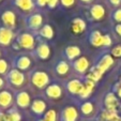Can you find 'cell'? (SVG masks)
<instances>
[{
  "instance_id": "6da1fadb",
  "label": "cell",
  "mask_w": 121,
  "mask_h": 121,
  "mask_svg": "<svg viewBox=\"0 0 121 121\" xmlns=\"http://www.w3.org/2000/svg\"><path fill=\"white\" fill-rule=\"evenodd\" d=\"M31 82L37 88H44V87H46L48 85V82H49V77H48V75L45 72L37 71L32 74Z\"/></svg>"
},
{
  "instance_id": "7a4b0ae2",
  "label": "cell",
  "mask_w": 121,
  "mask_h": 121,
  "mask_svg": "<svg viewBox=\"0 0 121 121\" xmlns=\"http://www.w3.org/2000/svg\"><path fill=\"white\" fill-rule=\"evenodd\" d=\"M8 80L10 82V84L15 87H22L25 82V76L19 70L13 69L8 74Z\"/></svg>"
},
{
  "instance_id": "3957f363",
  "label": "cell",
  "mask_w": 121,
  "mask_h": 121,
  "mask_svg": "<svg viewBox=\"0 0 121 121\" xmlns=\"http://www.w3.org/2000/svg\"><path fill=\"white\" fill-rule=\"evenodd\" d=\"M17 43L21 47L26 49H32L34 47V38L29 33H23L17 38Z\"/></svg>"
},
{
  "instance_id": "277c9868",
  "label": "cell",
  "mask_w": 121,
  "mask_h": 121,
  "mask_svg": "<svg viewBox=\"0 0 121 121\" xmlns=\"http://www.w3.org/2000/svg\"><path fill=\"white\" fill-rule=\"evenodd\" d=\"M13 31L12 29L7 27H0V45L8 46L11 44L13 40Z\"/></svg>"
},
{
  "instance_id": "5b68a950",
  "label": "cell",
  "mask_w": 121,
  "mask_h": 121,
  "mask_svg": "<svg viewBox=\"0 0 121 121\" xmlns=\"http://www.w3.org/2000/svg\"><path fill=\"white\" fill-rule=\"evenodd\" d=\"M1 21H2L3 25L7 28H13L15 26L16 23V16L15 13L13 11H10V10H7L4 11L2 14H1Z\"/></svg>"
},
{
  "instance_id": "8992f818",
  "label": "cell",
  "mask_w": 121,
  "mask_h": 121,
  "mask_svg": "<svg viewBox=\"0 0 121 121\" xmlns=\"http://www.w3.org/2000/svg\"><path fill=\"white\" fill-rule=\"evenodd\" d=\"M112 64H114V59H112V57L110 55H105V56H103V58L101 59V61L98 63L96 68L100 70L101 73L104 74L108 70V68L112 66Z\"/></svg>"
},
{
  "instance_id": "52a82bcc",
  "label": "cell",
  "mask_w": 121,
  "mask_h": 121,
  "mask_svg": "<svg viewBox=\"0 0 121 121\" xmlns=\"http://www.w3.org/2000/svg\"><path fill=\"white\" fill-rule=\"evenodd\" d=\"M90 14H91L92 18L95 19V21H101V19L104 17L105 15V9L102 4H93L90 9Z\"/></svg>"
},
{
  "instance_id": "ba28073f",
  "label": "cell",
  "mask_w": 121,
  "mask_h": 121,
  "mask_svg": "<svg viewBox=\"0 0 121 121\" xmlns=\"http://www.w3.org/2000/svg\"><path fill=\"white\" fill-rule=\"evenodd\" d=\"M77 110L73 106L64 108L62 112V121H76L77 119Z\"/></svg>"
},
{
  "instance_id": "9c48e42d",
  "label": "cell",
  "mask_w": 121,
  "mask_h": 121,
  "mask_svg": "<svg viewBox=\"0 0 121 121\" xmlns=\"http://www.w3.org/2000/svg\"><path fill=\"white\" fill-rule=\"evenodd\" d=\"M74 68L79 73H85L89 68V61L86 57H80L74 62Z\"/></svg>"
},
{
  "instance_id": "30bf717a",
  "label": "cell",
  "mask_w": 121,
  "mask_h": 121,
  "mask_svg": "<svg viewBox=\"0 0 121 121\" xmlns=\"http://www.w3.org/2000/svg\"><path fill=\"white\" fill-rule=\"evenodd\" d=\"M105 106L107 109L117 110V108L119 106V103H118V99L116 98V95L114 93H108L105 96Z\"/></svg>"
},
{
  "instance_id": "8fae6325",
  "label": "cell",
  "mask_w": 121,
  "mask_h": 121,
  "mask_svg": "<svg viewBox=\"0 0 121 121\" xmlns=\"http://www.w3.org/2000/svg\"><path fill=\"white\" fill-rule=\"evenodd\" d=\"M12 101H13V96L11 92L5 91V90L0 92V107L8 108L12 104Z\"/></svg>"
},
{
  "instance_id": "7c38bea8",
  "label": "cell",
  "mask_w": 121,
  "mask_h": 121,
  "mask_svg": "<svg viewBox=\"0 0 121 121\" xmlns=\"http://www.w3.org/2000/svg\"><path fill=\"white\" fill-rule=\"evenodd\" d=\"M46 94H47V96H49L50 99H58L61 96L62 90L58 85L54 84V85H50V86L47 87V89H46Z\"/></svg>"
},
{
  "instance_id": "4fadbf2b",
  "label": "cell",
  "mask_w": 121,
  "mask_h": 121,
  "mask_svg": "<svg viewBox=\"0 0 121 121\" xmlns=\"http://www.w3.org/2000/svg\"><path fill=\"white\" fill-rule=\"evenodd\" d=\"M82 87H84V85L77 79H73L71 82H69L68 84V90L72 94H79Z\"/></svg>"
},
{
  "instance_id": "5bb4252c",
  "label": "cell",
  "mask_w": 121,
  "mask_h": 121,
  "mask_svg": "<svg viewBox=\"0 0 121 121\" xmlns=\"http://www.w3.org/2000/svg\"><path fill=\"white\" fill-rule=\"evenodd\" d=\"M14 4L23 11H31L34 7L33 0H14Z\"/></svg>"
},
{
  "instance_id": "9a60e30c",
  "label": "cell",
  "mask_w": 121,
  "mask_h": 121,
  "mask_svg": "<svg viewBox=\"0 0 121 121\" xmlns=\"http://www.w3.org/2000/svg\"><path fill=\"white\" fill-rule=\"evenodd\" d=\"M93 89H94V82L87 79V80H86V82L84 84V87H82V91H80L79 96L82 99L88 98V96L91 94V92L93 91Z\"/></svg>"
},
{
  "instance_id": "2e32d148",
  "label": "cell",
  "mask_w": 121,
  "mask_h": 121,
  "mask_svg": "<svg viewBox=\"0 0 121 121\" xmlns=\"http://www.w3.org/2000/svg\"><path fill=\"white\" fill-rule=\"evenodd\" d=\"M16 103L19 107H27L28 105L30 104V96L27 92L23 91V92H19L16 96Z\"/></svg>"
},
{
  "instance_id": "e0dca14e",
  "label": "cell",
  "mask_w": 121,
  "mask_h": 121,
  "mask_svg": "<svg viewBox=\"0 0 121 121\" xmlns=\"http://www.w3.org/2000/svg\"><path fill=\"white\" fill-rule=\"evenodd\" d=\"M86 29V24L82 18H75L72 23V31L75 34H80Z\"/></svg>"
},
{
  "instance_id": "ac0fdd59",
  "label": "cell",
  "mask_w": 121,
  "mask_h": 121,
  "mask_svg": "<svg viewBox=\"0 0 121 121\" xmlns=\"http://www.w3.org/2000/svg\"><path fill=\"white\" fill-rule=\"evenodd\" d=\"M31 109H32V112H33L34 114H37V115L43 114V112H45V109H46L45 102L42 101V100H35L33 103H32Z\"/></svg>"
},
{
  "instance_id": "d6986e66",
  "label": "cell",
  "mask_w": 121,
  "mask_h": 121,
  "mask_svg": "<svg viewBox=\"0 0 121 121\" xmlns=\"http://www.w3.org/2000/svg\"><path fill=\"white\" fill-rule=\"evenodd\" d=\"M31 64V60L26 56H22V57L17 58L15 61V65L18 70H27Z\"/></svg>"
},
{
  "instance_id": "ffe728a7",
  "label": "cell",
  "mask_w": 121,
  "mask_h": 121,
  "mask_svg": "<svg viewBox=\"0 0 121 121\" xmlns=\"http://www.w3.org/2000/svg\"><path fill=\"white\" fill-rule=\"evenodd\" d=\"M0 117L2 118L3 121H21L22 119L19 112L15 110H10L7 114H0Z\"/></svg>"
},
{
  "instance_id": "44dd1931",
  "label": "cell",
  "mask_w": 121,
  "mask_h": 121,
  "mask_svg": "<svg viewBox=\"0 0 121 121\" xmlns=\"http://www.w3.org/2000/svg\"><path fill=\"white\" fill-rule=\"evenodd\" d=\"M37 54L41 59H43V60L47 59V58L50 56L49 46H48L47 44H41V45L37 48Z\"/></svg>"
},
{
  "instance_id": "7402d4cb",
  "label": "cell",
  "mask_w": 121,
  "mask_h": 121,
  "mask_svg": "<svg viewBox=\"0 0 121 121\" xmlns=\"http://www.w3.org/2000/svg\"><path fill=\"white\" fill-rule=\"evenodd\" d=\"M42 22H43V18H42L41 14H33L32 16H30L29 21H28V24H29V26L31 28L38 29V28L42 25Z\"/></svg>"
},
{
  "instance_id": "603a6c76",
  "label": "cell",
  "mask_w": 121,
  "mask_h": 121,
  "mask_svg": "<svg viewBox=\"0 0 121 121\" xmlns=\"http://www.w3.org/2000/svg\"><path fill=\"white\" fill-rule=\"evenodd\" d=\"M80 54V49L77 46H69L65 48V55L68 57V59L73 60L75 59L77 56H79Z\"/></svg>"
},
{
  "instance_id": "cb8c5ba5",
  "label": "cell",
  "mask_w": 121,
  "mask_h": 121,
  "mask_svg": "<svg viewBox=\"0 0 121 121\" xmlns=\"http://www.w3.org/2000/svg\"><path fill=\"white\" fill-rule=\"evenodd\" d=\"M102 41H103V35L101 34L100 31H93L90 35V42L93 46L99 47L102 46Z\"/></svg>"
},
{
  "instance_id": "d4e9b609",
  "label": "cell",
  "mask_w": 121,
  "mask_h": 121,
  "mask_svg": "<svg viewBox=\"0 0 121 121\" xmlns=\"http://www.w3.org/2000/svg\"><path fill=\"white\" fill-rule=\"evenodd\" d=\"M102 75H103V73H101L100 70L95 66V68H92L89 71V73H88V75H87V78L89 80H92V82H98V80L102 77Z\"/></svg>"
},
{
  "instance_id": "484cf974",
  "label": "cell",
  "mask_w": 121,
  "mask_h": 121,
  "mask_svg": "<svg viewBox=\"0 0 121 121\" xmlns=\"http://www.w3.org/2000/svg\"><path fill=\"white\" fill-rule=\"evenodd\" d=\"M116 116H117V110L106 109L104 112H102L100 119H101V121H112V119Z\"/></svg>"
},
{
  "instance_id": "4316f807",
  "label": "cell",
  "mask_w": 121,
  "mask_h": 121,
  "mask_svg": "<svg viewBox=\"0 0 121 121\" xmlns=\"http://www.w3.org/2000/svg\"><path fill=\"white\" fill-rule=\"evenodd\" d=\"M40 34L45 39H52L54 37V30L52 28V26L45 25L41 30H40Z\"/></svg>"
},
{
  "instance_id": "83f0119b",
  "label": "cell",
  "mask_w": 121,
  "mask_h": 121,
  "mask_svg": "<svg viewBox=\"0 0 121 121\" xmlns=\"http://www.w3.org/2000/svg\"><path fill=\"white\" fill-rule=\"evenodd\" d=\"M56 72L59 75H66L69 72V64L65 61H60L56 66Z\"/></svg>"
},
{
  "instance_id": "f1b7e54d",
  "label": "cell",
  "mask_w": 121,
  "mask_h": 121,
  "mask_svg": "<svg viewBox=\"0 0 121 121\" xmlns=\"http://www.w3.org/2000/svg\"><path fill=\"white\" fill-rule=\"evenodd\" d=\"M80 110H82V114H85V115H90L93 112V105H92V103H90V102L84 103V104L80 106Z\"/></svg>"
},
{
  "instance_id": "f546056e",
  "label": "cell",
  "mask_w": 121,
  "mask_h": 121,
  "mask_svg": "<svg viewBox=\"0 0 121 121\" xmlns=\"http://www.w3.org/2000/svg\"><path fill=\"white\" fill-rule=\"evenodd\" d=\"M44 120L45 121H56L57 120V112L54 109L48 110L44 116Z\"/></svg>"
},
{
  "instance_id": "4dcf8cb0",
  "label": "cell",
  "mask_w": 121,
  "mask_h": 121,
  "mask_svg": "<svg viewBox=\"0 0 121 121\" xmlns=\"http://www.w3.org/2000/svg\"><path fill=\"white\" fill-rule=\"evenodd\" d=\"M8 71V62L3 59H0V74H4Z\"/></svg>"
},
{
  "instance_id": "1f68e13d",
  "label": "cell",
  "mask_w": 121,
  "mask_h": 121,
  "mask_svg": "<svg viewBox=\"0 0 121 121\" xmlns=\"http://www.w3.org/2000/svg\"><path fill=\"white\" fill-rule=\"evenodd\" d=\"M112 55L114 56V57H116V58H120L121 57V46L120 45H118V46H116V47L112 48Z\"/></svg>"
},
{
  "instance_id": "d6a6232c",
  "label": "cell",
  "mask_w": 121,
  "mask_h": 121,
  "mask_svg": "<svg viewBox=\"0 0 121 121\" xmlns=\"http://www.w3.org/2000/svg\"><path fill=\"white\" fill-rule=\"evenodd\" d=\"M102 45L103 46H109L112 45V39L108 34H105L103 35V41H102Z\"/></svg>"
},
{
  "instance_id": "836d02e7",
  "label": "cell",
  "mask_w": 121,
  "mask_h": 121,
  "mask_svg": "<svg viewBox=\"0 0 121 121\" xmlns=\"http://www.w3.org/2000/svg\"><path fill=\"white\" fill-rule=\"evenodd\" d=\"M60 2H61V4L63 5V7L70 8L75 3V0H60Z\"/></svg>"
},
{
  "instance_id": "e575fe53",
  "label": "cell",
  "mask_w": 121,
  "mask_h": 121,
  "mask_svg": "<svg viewBox=\"0 0 121 121\" xmlns=\"http://www.w3.org/2000/svg\"><path fill=\"white\" fill-rule=\"evenodd\" d=\"M114 19L116 22L121 23V9H118L117 11H115L114 13Z\"/></svg>"
},
{
  "instance_id": "d590c367",
  "label": "cell",
  "mask_w": 121,
  "mask_h": 121,
  "mask_svg": "<svg viewBox=\"0 0 121 121\" xmlns=\"http://www.w3.org/2000/svg\"><path fill=\"white\" fill-rule=\"evenodd\" d=\"M59 0H47V5L49 7V9H54L57 7Z\"/></svg>"
},
{
  "instance_id": "8d00e7d4",
  "label": "cell",
  "mask_w": 121,
  "mask_h": 121,
  "mask_svg": "<svg viewBox=\"0 0 121 121\" xmlns=\"http://www.w3.org/2000/svg\"><path fill=\"white\" fill-rule=\"evenodd\" d=\"M33 1H34L35 4H38L39 7H41V8L45 7V5L47 4V0H33Z\"/></svg>"
},
{
  "instance_id": "74e56055",
  "label": "cell",
  "mask_w": 121,
  "mask_h": 121,
  "mask_svg": "<svg viewBox=\"0 0 121 121\" xmlns=\"http://www.w3.org/2000/svg\"><path fill=\"white\" fill-rule=\"evenodd\" d=\"M115 30H116V32L121 37V24L117 25V26H116V28H115Z\"/></svg>"
},
{
  "instance_id": "f35d334b",
  "label": "cell",
  "mask_w": 121,
  "mask_h": 121,
  "mask_svg": "<svg viewBox=\"0 0 121 121\" xmlns=\"http://www.w3.org/2000/svg\"><path fill=\"white\" fill-rule=\"evenodd\" d=\"M109 2L112 3V5H119L121 2V0H109Z\"/></svg>"
},
{
  "instance_id": "ab89813d",
  "label": "cell",
  "mask_w": 121,
  "mask_h": 121,
  "mask_svg": "<svg viewBox=\"0 0 121 121\" xmlns=\"http://www.w3.org/2000/svg\"><path fill=\"white\" fill-rule=\"evenodd\" d=\"M112 121H121V117H119L118 115H117L116 117H114V118L112 119Z\"/></svg>"
},
{
  "instance_id": "60d3db41",
  "label": "cell",
  "mask_w": 121,
  "mask_h": 121,
  "mask_svg": "<svg viewBox=\"0 0 121 121\" xmlns=\"http://www.w3.org/2000/svg\"><path fill=\"white\" fill-rule=\"evenodd\" d=\"M3 85H4V82H3L2 77H0V89L3 87Z\"/></svg>"
},
{
  "instance_id": "b9f144b4",
  "label": "cell",
  "mask_w": 121,
  "mask_h": 121,
  "mask_svg": "<svg viewBox=\"0 0 121 121\" xmlns=\"http://www.w3.org/2000/svg\"><path fill=\"white\" fill-rule=\"evenodd\" d=\"M117 93H118V96L121 99V87L118 89V91H117Z\"/></svg>"
},
{
  "instance_id": "7bdbcfd3",
  "label": "cell",
  "mask_w": 121,
  "mask_h": 121,
  "mask_svg": "<svg viewBox=\"0 0 121 121\" xmlns=\"http://www.w3.org/2000/svg\"><path fill=\"white\" fill-rule=\"evenodd\" d=\"M82 2H85V3H90L92 1V0H80Z\"/></svg>"
},
{
  "instance_id": "ee69618b",
  "label": "cell",
  "mask_w": 121,
  "mask_h": 121,
  "mask_svg": "<svg viewBox=\"0 0 121 121\" xmlns=\"http://www.w3.org/2000/svg\"><path fill=\"white\" fill-rule=\"evenodd\" d=\"M39 121H45V120H44V119H40Z\"/></svg>"
},
{
  "instance_id": "f6af8a7d",
  "label": "cell",
  "mask_w": 121,
  "mask_h": 121,
  "mask_svg": "<svg viewBox=\"0 0 121 121\" xmlns=\"http://www.w3.org/2000/svg\"><path fill=\"white\" fill-rule=\"evenodd\" d=\"M0 121H3V120H2V118H1V117H0Z\"/></svg>"
},
{
  "instance_id": "bcb514c9",
  "label": "cell",
  "mask_w": 121,
  "mask_h": 121,
  "mask_svg": "<svg viewBox=\"0 0 121 121\" xmlns=\"http://www.w3.org/2000/svg\"><path fill=\"white\" fill-rule=\"evenodd\" d=\"M120 109H121V106H120Z\"/></svg>"
},
{
  "instance_id": "7dc6e473",
  "label": "cell",
  "mask_w": 121,
  "mask_h": 121,
  "mask_svg": "<svg viewBox=\"0 0 121 121\" xmlns=\"http://www.w3.org/2000/svg\"><path fill=\"white\" fill-rule=\"evenodd\" d=\"M0 55H1V53H0Z\"/></svg>"
},
{
  "instance_id": "c3c4849f",
  "label": "cell",
  "mask_w": 121,
  "mask_h": 121,
  "mask_svg": "<svg viewBox=\"0 0 121 121\" xmlns=\"http://www.w3.org/2000/svg\"><path fill=\"white\" fill-rule=\"evenodd\" d=\"M0 1H1V0H0Z\"/></svg>"
}]
</instances>
